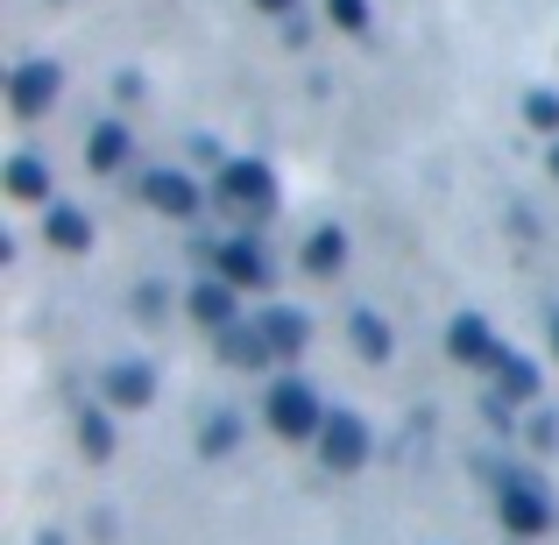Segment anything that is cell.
<instances>
[{"label": "cell", "instance_id": "obj_2", "mask_svg": "<svg viewBox=\"0 0 559 545\" xmlns=\"http://www.w3.org/2000/svg\"><path fill=\"white\" fill-rule=\"evenodd\" d=\"M270 425L284 439H312L319 425H326V411H319V396L305 390L298 376H284V382H270Z\"/></svg>", "mask_w": 559, "mask_h": 545}, {"label": "cell", "instance_id": "obj_19", "mask_svg": "<svg viewBox=\"0 0 559 545\" xmlns=\"http://www.w3.org/2000/svg\"><path fill=\"white\" fill-rule=\"evenodd\" d=\"M326 14H333L341 28H355V36L369 28V0H326Z\"/></svg>", "mask_w": 559, "mask_h": 545}, {"label": "cell", "instance_id": "obj_16", "mask_svg": "<svg viewBox=\"0 0 559 545\" xmlns=\"http://www.w3.org/2000/svg\"><path fill=\"white\" fill-rule=\"evenodd\" d=\"M85 164H93V170H121L128 164V128H93V150H85Z\"/></svg>", "mask_w": 559, "mask_h": 545}, {"label": "cell", "instance_id": "obj_4", "mask_svg": "<svg viewBox=\"0 0 559 545\" xmlns=\"http://www.w3.org/2000/svg\"><path fill=\"white\" fill-rule=\"evenodd\" d=\"M219 199L241 205V213H270V205H276L270 164H255V156H234V164H219Z\"/></svg>", "mask_w": 559, "mask_h": 545}, {"label": "cell", "instance_id": "obj_17", "mask_svg": "<svg viewBox=\"0 0 559 545\" xmlns=\"http://www.w3.org/2000/svg\"><path fill=\"white\" fill-rule=\"evenodd\" d=\"M8 191H14V199H43V191H50V178H43L36 156H14V164H8Z\"/></svg>", "mask_w": 559, "mask_h": 545}, {"label": "cell", "instance_id": "obj_15", "mask_svg": "<svg viewBox=\"0 0 559 545\" xmlns=\"http://www.w3.org/2000/svg\"><path fill=\"white\" fill-rule=\"evenodd\" d=\"M341 262H347V234L341 227H319L312 241H305V270H312V276H333Z\"/></svg>", "mask_w": 559, "mask_h": 545}, {"label": "cell", "instance_id": "obj_23", "mask_svg": "<svg viewBox=\"0 0 559 545\" xmlns=\"http://www.w3.org/2000/svg\"><path fill=\"white\" fill-rule=\"evenodd\" d=\"M255 8H262V14H290V0H255Z\"/></svg>", "mask_w": 559, "mask_h": 545}, {"label": "cell", "instance_id": "obj_14", "mask_svg": "<svg viewBox=\"0 0 559 545\" xmlns=\"http://www.w3.org/2000/svg\"><path fill=\"white\" fill-rule=\"evenodd\" d=\"M489 368H496V382H503L510 404H532V396H538V368L524 362V355H496Z\"/></svg>", "mask_w": 559, "mask_h": 545}, {"label": "cell", "instance_id": "obj_18", "mask_svg": "<svg viewBox=\"0 0 559 545\" xmlns=\"http://www.w3.org/2000/svg\"><path fill=\"white\" fill-rule=\"evenodd\" d=\"M355 341H361V355H369V362H382V355H390V327H382V319L376 312H355Z\"/></svg>", "mask_w": 559, "mask_h": 545}, {"label": "cell", "instance_id": "obj_20", "mask_svg": "<svg viewBox=\"0 0 559 545\" xmlns=\"http://www.w3.org/2000/svg\"><path fill=\"white\" fill-rule=\"evenodd\" d=\"M85 453H93V461H107V453H114V425L107 418H85Z\"/></svg>", "mask_w": 559, "mask_h": 545}, {"label": "cell", "instance_id": "obj_12", "mask_svg": "<svg viewBox=\"0 0 559 545\" xmlns=\"http://www.w3.org/2000/svg\"><path fill=\"white\" fill-rule=\"evenodd\" d=\"M219 355L241 362V368H262L276 347H270V333H262V327H241V319H234V327H219Z\"/></svg>", "mask_w": 559, "mask_h": 545}, {"label": "cell", "instance_id": "obj_8", "mask_svg": "<svg viewBox=\"0 0 559 545\" xmlns=\"http://www.w3.org/2000/svg\"><path fill=\"white\" fill-rule=\"evenodd\" d=\"M150 396H156L150 362H114V368H107V404H114V411H142Z\"/></svg>", "mask_w": 559, "mask_h": 545}, {"label": "cell", "instance_id": "obj_9", "mask_svg": "<svg viewBox=\"0 0 559 545\" xmlns=\"http://www.w3.org/2000/svg\"><path fill=\"white\" fill-rule=\"evenodd\" d=\"M191 312H199L205 319V327H234V319H241V291H234L227 284V276H213V284H199V291H191Z\"/></svg>", "mask_w": 559, "mask_h": 545}, {"label": "cell", "instance_id": "obj_25", "mask_svg": "<svg viewBox=\"0 0 559 545\" xmlns=\"http://www.w3.org/2000/svg\"><path fill=\"white\" fill-rule=\"evenodd\" d=\"M552 170H559V150H552Z\"/></svg>", "mask_w": 559, "mask_h": 545}, {"label": "cell", "instance_id": "obj_21", "mask_svg": "<svg viewBox=\"0 0 559 545\" xmlns=\"http://www.w3.org/2000/svg\"><path fill=\"white\" fill-rule=\"evenodd\" d=\"M234 433H241V425H234V411H227V418H205V453L234 447Z\"/></svg>", "mask_w": 559, "mask_h": 545}, {"label": "cell", "instance_id": "obj_6", "mask_svg": "<svg viewBox=\"0 0 559 545\" xmlns=\"http://www.w3.org/2000/svg\"><path fill=\"white\" fill-rule=\"evenodd\" d=\"M142 199H150L156 213H170V220L199 213V185H191L185 170H150V178H142Z\"/></svg>", "mask_w": 559, "mask_h": 545}, {"label": "cell", "instance_id": "obj_11", "mask_svg": "<svg viewBox=\"0 0 559 545\" xmlns=\"http://www.w3.org/2000/svg\"><path fill=\"white\" fill-rule=\"evenodd\" d=\"M447 347H453V362H496V355H503V347L489 341V327H481L475 312H461V319L447 327Z\"/></svg>", "mask_w": 559, "mask_h": 545}, {"label": "cell", "instance_id": "obj_26", "mask_svg": "<svg viewBox=\"0 0 559 545\" xmlns=\"http://www.w3.org/2000/svg\"><path fill=\"white\" fill-rule=\"evenodd\" d=\"M43 545H57V538H43Z\"/></svg>", "mask_w": 559, "mask_h": 545}, {"label": "cell", "instance_id": "obj_7", "mask_svg": "<svg viewBox=\"0 0 559 545\" xmlns=\"http://www.w3.org/2000/svg\"><path fill=\"white\" fill-rule=\"evenodd\" d=\"M57 85H64V71H57V64H22V71H14V85H8L14 114H43L57 99Z\"/></svg>", "mask_w": 559, "mask_h": 545}, {"label": "cell", "instance_id": "obj_3", "mask_svg": "<svg viewBox=\"0 0 559 545\" xmlns=\"http://www.w3.org/2000/svg\"><path fill=\"white\" fill-rule=\"evenodd\" d=\"M319 461H326L333 475H355V467L369 461V425H361L355 411H333V418L319 425Z\"/></svg>", "mask_w": 559, "mask_h": 545}, {"label": "cell", "instance_id": "obj_22", "mask_svg": "<svg viewBox=\"0 0 559 545\" xmlns=\"http://www.w3.org/2000/svg\"><path fill=\"white\" fill-rule=\"evenodd\" d=\"M524 114H532L538 128H559V93H532V107H524Z\"/></svg>", "mask_w": 559, "mask_h": 545}, {"label": "cell", "instance_id": "obj_5", "mask_svg": "<svg viewBox=\"0 0 559 545\" xmlns=\"http://www.w3.org/2000/svg\"><path fill=\"white\" fill-rule=\"evenodd\" d=\"M213 262H219V276H227L234 291H262V284H270V262H262L255 241H219Z\"/></svg>", "mask_w": 559, "mask_h": 545}, {"label": "cell", "instance_id": "obj_24", "mask_svg": "<svg viewBox=\"0 0 559 545\" xmlns=\"http://www.w3.org/2000/svg\"><path fill=\"white\" fill-rule=\"evenodd\" d=\"M552 347H559V319H552Z\"/></svg>", "mask_w": 559, "mask_h": 545}, {"label": "cell", "instance_id": "obj_13", "mask_svg": "<svg viewBox=\"0 0 559 545\" xmlns=\"http://www.w3.org/2000/svg\"><path fill=\"white\" fill-rule=\"evenodd\" d=\"M262 333H270V347L276 355H305V341H312V327H305V312H262Z\"/></svg>", "mask_w": 559, "mask_h": 545}, {"label": "cell", "instance_id": "obj_10", "mask_svg": "<svg viewBox=\"0 0 559 545\" xmlns=\"http://www.w3.org/2000/svg\"><path fill=\"white\" fill-rule=\"evenodd\" d=\"M43 234H50V248H64V256H85V248H93V220H85L79 205H50V213H43Z\"/></svg>", "mask_w": 559, "mask_h": 545}, {"label": "cell", "instance_id": "obj_1", "mask_svg": "<svg viewBox=\"0 0 559 545\" xmlns=\"http://www.w3.org/2000/svg\"><path fill=\"white\" fill-rule=\"evenodd\" d=\"M496 510H503L510 538H546L552 532V496L538 489V475H510L496 489Z\"/></svg>", "mask_w": 559, "mask_h": 545}]
</instances>
